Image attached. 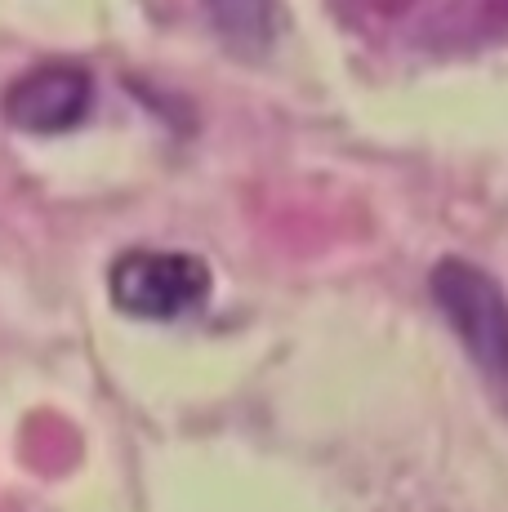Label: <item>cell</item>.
Here are the masks:
<instances>
[{
    "label": "cell",
    "mask_w": 508,
    "mask_h": 512,
    "mask_svg": "<svg viewBox=\"0 0 508 512\" xmlns=\"http://www.w3.org/2000/svg\"><path fill=\"white\" fill-rule=\"evenodd\" d=\"M112 303L143 321H179L197 312L210 294V268L197 254L125 250L107 272Z\"/></svg>",
    "instance_id": "cell-2"
},
{
    "label": "cell",
    "mask_w": 508,
    "mask_h": 512,
    "mask_svg": "<svg viewBox=\"0 0 508 512\" xmlns=\"http://www.w3.org/2000/svg\"><path fill=\"white\" fill-rule=\"evenodd\" d=\"M205 14H210V23L219 27V36L237 54H259L277 32L272 0H205Z\"/></svg>",
    "instance_id": "cell-4"
},
{
    "label": "cell",
    "mask_w": 508,
    "mask_h": 512,
    "mask_svg": "<svg viewBox=\"0 0 508 512\" xmlns=\"http://www.w3.org/2000/svg\"><path fill=\"white\" fill-rule=\"evenodd\" d=\"M433 299L508 410V299L500 281L464 259H442L433 268Z\"/></svg>",
    "instance_id": "cell-1"
},
{
    "label": "cell",
    "mask_w": 508,
    "mask_h": 512,
    "mask_svg": "<svg viewBox=\"0 0 508 512\" xmlns=\"http://www.w3.org/2000/svg\"><path fill=\"white\" fill-rule=\"evenodd\" d=\"M90 72L76 63H45L36 72L18 76L5 94V116L9 125L27 134H63L81 125L90 112Z\"/></svg>",
    "instance_id": "cell-3"
}]
</instances>
